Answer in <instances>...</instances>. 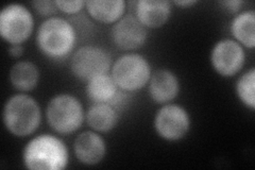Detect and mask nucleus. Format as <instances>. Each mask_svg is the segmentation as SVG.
Instances as JSON below:
<instances>
[{
	"label": "nucleus",
	"instance_id": "nucleus-1",
	"mask_svg": "<svg viewBox=\"0 0 255 170\" xmlns=\"http://www.w3.org/2000/svg\"><path fill=\"white\" fill-rule=\"evenodd\" d=\"M68 160L65 143L52 134L33 137L22 150L23 166L31 170H62L67 167Z\"/></svg>",
	"mask_w": 255,
	"mask_h": 170
},
{
	"label": "nucleus",
	"instance_id": "nucleus-2",
	"mask_svg": "<svg viewBox=\"0 0 255 170\" xmlns=\"http://www.w3.org/2000/svg\"><path fill=\"white\" fill-rule=\"evenodd\" d=\"M77 33L74 26L62 17L46 18L36 32L38 50L46 58L62 61L74 51Z\"/></svg>",
	"mask_w": 255,
	"mask_h": 170
},
{
	"label": "nucleus",
	"instance_id": "nucleus-3",
	"mask_svg": "<svg viewBox=\"0 0 255 170\" xmlns=\"http://www.w3.org/2000/svg\"><path fill=\"white\" fill-rule=\"evenodd\" d=\"M2 120L5 129L16 137L33 134L41 125L42 110L38 102L27 94H17L6 100Z\"/></svg>",
	"mask_w": 255,
	"mask_h": 170
},
{
	"label": "nucleus",
	"instance_id": "nucleus-4",
	"mask_svg": "<svg viewBox=\"0 0 255 170\" xmlns=\"http://www.w3.org/2000/svg\"><path fill=\"white\" fill-rule=\"evenodd\" d=\"M45 115L52 130L62 135L77 132L85 121L81 101L71 94L53 96L47 103Z\"/></svg>",
	"mask_w": 255,
	"mask_h": 170
},
{
	"label": "nucleus",
	"instance_id": "nucleus-5",
	"mask_svg": "<svg viewBox=\"0 0 255 170\" xmlns=\"http://www.w3.org/2000/svg\"><path fill=\"white\" fill-rule=\"evenodd\" d=\"M110 74L122 91L133 93L142 90L148 84L152 70L145 56L128 52L113 63Z\"/></svg>",
	"mask_w": 255,
	"mask_h": 170
},
{
	"label": "nucleus",
	"instance_id": "nucleus-6",
	"mask_svg": "<svg viewBox=\"0 0 255 170\" xmlns=\"http://www.w3.org/2000/svg\"><path fill=\"white\" fill-rule=\"evenodd\" d=\"M112 58L102 47L86 45L78 48L70 59V70L73 75L82 82H89L92 79L110 74Z\"/></svg>",
	"mask_w": 255,
	"mask_h": 170
},
{
	"label": "nucleus",
	"instance_id": "nucleus-7",
	"mask_svg": "<svg viewBox=\"0 0 255 170\" xmlns=\"http://www.w3.org/2000/svg\"><path fill=\"white\" fill-rule=\"evenodd\" d=\"M33 30V15L23 4L10 3L0 12V36L10 45H22Z\"/></svg>",
	"mask_w": 255,
	"mask_h": 170
},
{
	"label": "nucleus",
	"instance_id": "nucleus-8",
	"mask_svg": "<svg viewBox=\"0 0 255 170\" xmlns=\"http://www.w3.org/2000/svg\"><path fill=\"white\" fill-rule=\"evenodd\" d=\"M156 134L167 142H179L188 134L191 127L189 113L179 104L167 103L159 109L153 119Z\"/></svg>",
	"mask_w": 255,
	"mask_h": 170
},
{
	"label": "nucleus",
	"instance_id": "nucleus-9",
	"mask_svg": "<svg viewBox=\"0 0 255 170\" xmlns=\"http://www.w3.org/2000/svg\"><path fill=\"white\" fill-rule=\"evenodd\" d=\"M213 69L221 77L229 78L241 72L246 63L244 47L233 38H223L214 45L211 51Z\"/></svg>",
	"mask_w": 255,
	"mask_h": 170
},
{
	"label": "nucleus",
	"instance_id": "nucleus-10",
	"mask_svg": "<svg viewBox=\"0 0 255 170\" xmlns=\"http://www.w3.org/2000/svg\"><path fill=\"white\" fill-rule=\"evenodd\" d=\"M148 29L135 17L126 15L115 22L111 30V37L114 45L124 51H134L146 44Z\"/></svg>",
	"mask_w": 255,
	"mask_h": 170
},
{
	"label": "nucleus",
	"instance_id": "nucleus-11",
	"mask_svg": "<svg viewBox=\"0 0 255 170\" xmlns=\"http://www.w3.org/2000/svg\"><path fill=\"white\" fill-rule=\"evenodd\" d=\"M74 153L85 166L100 164L107 156V144L103 137L93 130L79 134L74 142Z\"/></svg>",
	"mask_w": 255,
	"mask_h": 170
},
{
	"label": "nucleus",
	"instance_id": "nucleus-12",
	"mask_svg": "<svg viewBox=\"0 0 255 170\" xmlns=\"http://www.w3.org/2000/svg\"><path fill=\"white\" fill-rule=\"evenodd\" d=\"M147 85L151 100L157 104L170 103L180 93V81L177 75L165 68L154 70Z\"/></svg>",
	"mask_w": 255,
	"mask_h": 170
},
{
	"label": "nucleus",
	"instance_id": "nucleus-13",
	"mask_svg": "<svg viewBox=\"0 0 255 170\" xmlns=\"http://www.w3.org/2000/svg\"><path fill=\"white\" fill-rule=\"evenodd\" d=\"M171 2L166 0H139L135 3V17L147 29H158L169 20Z\"/></svg>",
	"mask_w": 255,
	"mask_h": 170
},
{
	"label": "nucleus",
	"instance_id": "nucleus-14",
	"mask_svg": "<svg viewBox=\"0 0 255 170\" xmlns=\"http://www.w3.org/2000/svg\"><path fill=\"white\" fill-rule=\"evenodd\" d=\"M119 112L110 103H93L85 113V123L93 131L109 133L116 128Z\"/></svg>",
	"mask_w": 255,
	"mask_h": 170
},
{
	"label": "nucleus",
	"instance_id": "nucleus-15",
	"mask_svg": "<svg viewBox=\"0 0 255 170\" xmlns=\"http://www.w3.org/2000/svg\"><path fill=\"white\" fill-rule=\"evenodd\" d=\"M127 2L125 0H90L85 1L86 11L91 17L101 23L117 22L124 17Z\"/></svg>",
	"mask_w": 255,
	"mask_h": 170
},
{
	"label": "nucleus",
	"instance_id": "nucleus-16",
	"mask_svg": "<svg viewBox=\"0 0 255 170\" xmlns=\"http://www.w3.org/2000/svg\"><path fill=\"white\" fill-rule=\"evenodd\" d=\"M230 32L233 39L248 49L255 47V12L246 10L239 12L231 20Z\"/></svg>",
	"mask_w": 255,
	"mask_h": 170
},
{
	"label": "nucleus",
	"instance_id": "nucleus-17",
	"mask_svg": "<svg viewBox=\"0 0 255 170\" xmlns=\"http://www.w3.org/2000/svg\"><path fill=\"white\" fill-rule=\"evenodd\" d=\"M9 79L12 86L19 92L33 91L39 81V70L34 63L19 61L10 69Z\"/></svg>",
	"mask_w": 255,
	"mask_h": 170
},
{
	"label": "nucleus",
	"instance_id": "nucleus-18",
	"mask_svg": "<svg viewBox=\"0 0 255 170\" xmlns=\"http://www.w3.org/2000/svg\"><path fill=\"white\" fill-rule=\"evenodd\" d=\"M121 91L111 74L92 79L86 83L85 87L87 98L93 103H111Z\"/></svg>",
	"mask_w": 255,
	"mask_h": 170
},
{
	"label": "nucleus",
	"instance_id": "nucleus-19",
	"mask_svg": "<svg viewBox=\"0 0 255 170\" xmlns=\"http://www.w3.org/2000/svg\"><path fill=\"white\" fill-rule=\"evenodd\" d=\"M235 92L238 99L251 111L255 109V69L251 68L237 80Z\"/></svg>",
	"mask_w": 255,
	"mask_h": 170
},
{
	"label": "nucleus",
	"instance_id": "nucleus-20",
	"mask_svg": "<svg viewBox=\"0 0 255 170\" xmlns=\"http://www.w3.org/2000/svg\"><path fill=\"white\" fill-rule=\"evenodd\" d=\"M31 5L36 11L38 15L43 16L46 18L52 17L59 10L55 4V1H51V0H39V1H32Z\"/></svg>",
	"mask_w": 255,
	"mask_h": 170
},
{
	"label": "nucleus",
	"instance_id": "nucleus-21",
	"mask_svg": "<svg viewBox=\"0 0 255 170\" xmlns=\"http://www.w3.org/2000/svg\"><path fill=\"white\" fill-rule=\"evenodd\" d=\"M55 4H57L58 10L63 12L64 14H77L81 12L84 6L85 1L82 0H75V1H64V0H55Z\"/></svg>",
	"mask_w": 255,
	"mask_h": 170
},
{
	"label": "nucleus",
	"instance_id": "nucleus-22",
	"mask_svg": "<svg viewBox=\"0 0 255 170\" xmlns=\"http://www.w3.org/2000/svg\"><path fill=\"white\" fill-rule=\"evenodd\" d=\"M219 4L225 7V10H227L228 12L237 14L241 11L244 1H242V0H230L229 1V0H227V1H220Z\"/></svg>",
	"mask_w": 255,
	"mask_h": 170
},
{
	"label": "nucleus",
	"instance_id": "nucleus-23",
	"mask_svg": "<svg viewBox=\"0 0 255 170\" xmlns=\"http://www.w3.org/2000/svg\"><path fill=\"white\" fill-rule=\"evenodd\" d=\"M23 53V46L22 45H10L9 54L13 58H20Z\"/></svg>",
	"mask_w": 255,
	"mask_h": 170
},
{
	"label": "nucleus",
	"instance_id": "nucleus-24",
	"mask_svg": "<svg viewBox=\"0 0 255 170\" xmlns=\"http://www.w3.org/2000/svg\"><path fill=\"white\" fill-rule=\"evenodd\" d=\"M173 3L175 5H179V6H191L194 4H197L196 0H183V1H173Z\"/></svg>",
	"mask_w": 255,
	"mask_h": 170
}]
</instances>
